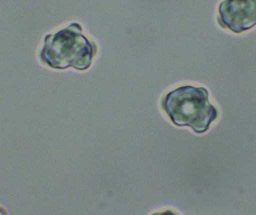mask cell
<instances>
[{
  "instance_id": "obj_1",
  "label": "cell",
  "mask_w": 256,
  "mask_h": 215,
  "mask_svg": "<svg viewBox=\"0 0 256 215\" xmlns=\"http://www.w3.org/2000/svg\"><path fill=\"white\" fill-rule=\"evenodd\" d=\"M97 52L96 43L82 34V25L73 22L55 34L45 36L39 59L50 68L73 67L84 71L91 67Z\"/></svg>"
},
{
  "instance_id": "obj_3",
  "label": "cell",
  "mask_w": 256,
  "mask_h": 215,
  "mask_svg": "<svg viewBox=\"0 0 256 215\" xmlns=\"http://www.w3.org/2000/svg\"><path fill=\"white\" fill-rule=\"evenodd\" d=\"M220 26L236 34L256 25V0H225L219 6Z\"/></svg>"
},
{
  "instance_id": "obj_2",
  "label": "cell",
  "mask_w": 256,
  "mask_h": 215,
  "mask_svg": "<svg viewBox=\"0 0 256 215\" xmlns=\"http://www.w3.org/2000/svg\"><path fill=\"white\" fill-rule=\"evenodd\" d=\"M204 88L184 85L168 93L161 102L162 110L178 126H189L196 133L206 132L218 117Z\"/></svg>"
}]
</instances>
